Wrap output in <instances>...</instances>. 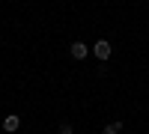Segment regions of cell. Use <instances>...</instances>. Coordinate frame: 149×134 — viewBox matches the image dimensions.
Segmentation results:
<instances>
[{
    "mask_svg": "<svg viewBox=\"0 0 149 134\" xmlns=\"http://www.w3.org/2000/svg\"><path fill=\"white\" fill-rule=\"evenodd\" d=\"M93 54H95V57H98V60L104 63V60L110 57V42H107V39H98V42L93 45Z\"/></svg>",
    "mask_w": 149,
    "mask_h": 134,
    "instance_id": "obj_1",
    "label": "cell"
},
{
    "mask_svg": "<svg viewBox=\"0 0 149 134\" xmlns=\"http://www.w3.org/2000/svg\"><path fill=\"white\" fill-rule=\"evenodd\" d=\"M18 128H21V116H6L3 119V131L6 134H15Z\"/></svg>",
    "mask_w": 149,
    "mask_h": 134,
    "instance_id": "obj_2",
    "label": "cell"
},
{
    "mask_svg": "<svg viewBox=\"0 0 149 134\" xmlns=\"http://www.w3.org/2000/svg\"><path fill=\"white\" fill-rule=\"evenodd\" d=\"M69 51H72V57H74V60H84L86 54H90V48H86L84 42H72V48H69Z\"/></svg>",
    "mask_w": 149,
    "mask_h": 134,
    "instance_id": "obj_3",
    "label": "cell"
},
{
    "mask_svg": "<svg viewBox=\"0 0 149 134\" xmlns=\"http://www.w3.org/2000/svg\"><path fill=\"white\" fill-rule=\"evenodd\" d=\"M119 131H122V122L116 119V122H110V125H104V131H102V134H119Z\"/></svg>",
    "mask_w": 149,
    "mask_h": 134,
    "instance_id": "obj_4",
    "label": "cell"
},
{
    "mask_svg": "<svg viewBox=\"0 0 149 134\" xmlns=\"http://www.w3.org/2000/svg\"><path fill=\"white\" fill-rule=\"evenodd\" d=\"M60 134H72V125H69V122H63V125H60Z\"/></svg>",
    "mask_w": 149,
    "mask_h": 134,
    "instance_id": "obj_5",
    "label": "cell"
}]
</instances>
